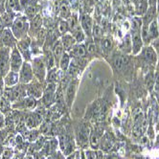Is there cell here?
I'll return each instance as SVG.
<instances>
[{"instance_id": "6da1fadb", "label": "cell", "mask_w": 159, "mask_h": 159, "mask_svg": "<svg viewBox=\"0 0 159 159\" xmlns=\"http://www.w3.org/2000/svg\"><path fill=\"white\" fill-rule=\"evenodd\" d=\"M11 30H12L17 40L27 37L29 36L30 20L24 15L21 14L16 17L12 27H11Z\"/></svg>"}, {"instance_id": "7a4b0ae2", "label": "cell", "mask_w": 159, "mask_h": 159, "mask_svg": "<svg viewBox=\"0 0 159 159\" xmlns=\"http://www.w3.org/2000/svg\"><path fill=\"white\" fill-rule=\"evenodd\" d=\"M31 64H32L35 79H37L39 82L42 84H46L45 79H46V74H47V67L44 62L43 57L39 56L34 58L31 61Z\"/></svg>"}, {"instance_id": "3957f363", "label": "cell", "mask_w": 159, "mask_h": 159, "mask_svg": "<svg viewBox=\"0 0 159 159\" xmlns=\"http://www.w3.org/2000/svg\"><path fill=\"white\" fill-rule=\"evenodd\" d=\"M57 88H58V84H46L44 87L42 97L40 98V104L46 109H49L55 105Z\"/></svg>"}, {"instance_id": "277c9868", "label": "cell", "mask_w": 159, "mask_h": 159, "mask_svg": "<svg viewBox=\"0 0 159 159\" xmlns=\"http://www.w3.org/2000/svg\"><path fill=\"white\" fill-rule=\"evenodd\" d=\"M38 105H39V100L27 96L13 103L12 108L16 110H22V111H30L35 109L38 107Z\"/></svg>"}, {"instance_id": "5b68a950", "label": "cell", "mask_w": 159, "mask_h": 159, "mask_svg": "<svg viewBox=\"0 0 159 159\" xmlns=\"http://www.w3.org/2000/svg\"><path fill=\"white\" fill-rule=\"evenodd\" d=\"M12 49L0 45V74L4 78L11 70L10 59Z\"/></svg>"}, {"instance_id": "8992f818", "label": "cell", "mask_w": 159, "mask_h": 159, "mask_svg": "<svg viewBox=\"0 0 159 159\" xmlns=\"http://www.w3.org/2000/svg\"><path fill=\"white\" fill-rule=\"evenodd\" d=\"M58 140H59V146H60L61 152L65 156L72 154V152L75 150V143L71 136L66 133H61L59 135Z\"/></svg>"}, {"instance_id": "52a82bcc", "label": "cell", "mask_w": 159, "mask_h": 159, "mask_svg": "<svg viewBox=\"0 0 159 159\" xmlns=\"http://www.w3.org/2000/svg\"><path fill=\"white\" fill-rule=\"evenodd\" d=\"M31 43H32V38L30 36H27L17 41L16 48L20 52L22 57H23L24 61L31 62L33 60V56L31 53Z\"/></svg>"}, {"instance_id": "ba28073f", "label": "cell", "mask_w": 159, "mask_h": 159, "mask_svg": "<svg viewBox=\"0 0 159 159\" xmlns=\"http://www.w3.org/2000/svg\"><path fill=\"white\" fill-rule=\"evenodd\" d=\"M45 85H46V84H42L39 82L37 79H34L30 84H27V95L37 100H40Z\"/></svg>"}, {"instance_id": "9c48e42d", "label": "cell", "mask_w": 159, "mask_h": 159, "mask_svg": "<svg viewBox=\"0 0 159 159\" xmlns=\"http://www.w3.org/2000/svg\"><path fill=\"white\" fill-rule=\"evenodd\" d=\"M18 76H19V84H28L35 79L31 62L29 61L23 62L18 72Z\"/></svg>"}, {"instance_id": "30bf717a", "label": "cell", "mask_w": 159, "mask_h": 159, "mask_svg": "<svg viewBox=\"0 0 159 159\" xmlns=\"http://www.w3.org/2000/svg\"><path fill=\"white\" fill-rule=\"evenodd\" d=\"M17 41L18 40L15 37L11 28H5V30L2 33V35L0 36V45L11 48V49L16 47Z\"/></svg>"}, {"instance_id": "8fae6325", "label": "cell", "mask_w": 159, "mask_h": 159, "mask_svg": "<svg viewBox=\"0 0 159 159\" xmlns=\"http://www.w3.org/2000/svg\"><path fill=\"white\" fill-rule=\"evenodd\" d=\"M23 62H24L23 57H22V55L20 54L18 49L16 47L13 48L12 51H11V59H10L11 71L18 73Z\"/></svg>"}, {"instance_id": "7c38bea8", "label": "cell", "mask_w": 159, "mask_h": 159, "mask_svg": "<svg viewBox=\"0 0 159 159\" xmlns=\"http://www.w3.org/2000/svg\"><path fill=\"white\" fill-rule=\"evenodd\" d=\"M58 147H59V140L55 138V137H48L45 141L42 149L39 151V152L44 155L45 157H48L49 155L53 154L58 151Z\"/></svg>"}, {"instance_id": "4fadbf2b", "label": "cell", "mask_w": 159, "mask_h": 159, "mask_svg": "<svg viewBox=\"0 0 159 159\" xmlns=\"http://www.w3.org/2000/svg\"><path fill=\"white\" fill-rule=\"evenodd\" d=\"M63 73V71L58 69V67H54L52 69H49L47 70L45 82H46V84H58L62 80Z\"/></svg>"}, {"instance_id": "5bb4252c", "label": "cell", "mask_w": 159, "mask_h": 159, "mask_svg": "<svg viewBox=\"0 0 159 159\" xmlns=\"http://www.w3.org/2000/svg\"><path fill=\"white\" fill-rule=\"evenodd\" d=\"M76 89H77V81H71L67 84L65 88V103L67 107H70L73 104V100L76 94Z\"/></svg>"}, {"instance_id": "9a60e30c", "label": "cell", "mask_w": 159, "mask_h": 159, "mask_svg": "<svg viewBox=\"0 0 159 159\" xmlns=\"http://www.w3.org/2000/svg\"><path fill=\"white\" fill-rule=\"evenodd\" d=\"M89 132H90L89 128L85 124H83L82 126L79 127V129L77 131V140L82 147H85L87 145L88 138H89Z\"/></svg>"}, {"instance_id": "2e32d148", "label": "cell", "mask_w": 159, "mask_h": 159, "mask_svg": "<svg viewBox=\"0 0 159 159\" xmlns=\"http://www.w3.org/2000/svg\"><path fill=\"white\" fill-rule=\"evenodd\" d=\"M42 26H43V18L41 15L39 14L30 20V30H29L30 35L29 36L36 37L37 34L42 29Z\"/></svg>"}, {"instance_id": "e0dca14e", "label": "cell", "mask_w": 159, "mask_h": 159, "mask_svg": "<svg viewBox=\"0 0 159 159\" xmlns=\"http://www.w3.org/2000/svg\"><path fill=\"white\" fill-rule=\"evenodd\" d=\"M131 43H132V50L131 53L133 55H137L141 52L143 47V39L141 38L140 32H133L131 36Z\"/></svg>"}, {"instance_id": "ac0fdd59", "label": "cell", "mask_w": 159, "mask_h": 159, "mask_svg": "<svg viewBox=\"0 0 159 159\" xmlns=\"http://www.w3.org/2000/svg\"><path fill=\"white\" fill-rule=\"evenodd\" d=\"M142 57L150 64L154 65L157 62V53L152 46H147L146 48H144V50L142 51Z\"/></svg>"}, {"instance_id": "d6986e66", "label": "cell", "mask_w": 159, "mask_h": 159, "mask_svg": "<svg viewBox=\"0 0 159 159\" xmlns=\"http://www.w3.org/2000/svg\"><path fill=\"white\" fill-rule=\"evenodd\" d=\"M5 11L10 13H15L17 15H21L22 12H23L19 0H6Z\"/></svg>"}, {"instance_id": "ffe728a7", "label": "cell", "mask_w": 159, "mask_h": 159, "mask_svg": "<svg viewBox=\"0 0 159 159\" xmlns=\"http://www.w3.org/2000/svg\"><path fill=\"white\" fill-rule=\"evenodd\" d=\"M3 81H4L6 87H12V86L16 85L17 84H19L18 73L10 70V72L3 78Z\"/></svg>"}, {"instance_id": "44dd1931", "label": "cell", "mask_w": 159, "mask_h": 159, "mask_svg": "<svg viewBox=\"0 0 159 159\" xmlns=\"http://www.w3.org/2000/svg\"><path fill=\"white\" fill-rule=\"evenodd\" d=\"M61 44L63 46V49L65 52H70L71 49L75 46L76 44V39L73 36L71 35H67V34H65V35H63L61 38Z\"/></svg>"}, {"instance_id": "7402d4cb", "label": "cell", "mask_w": 159, "mask_h": 159, "mask_svg": "<svg viewBox=\"0 0 159 159\" xmlns=\"http://www.w3.org/2000/svg\"><path fill=\"white\" fill-rule=\"evenodd\" d=\"M52 53L54 55V58H55V61H56V63H59L61 58V56L64 54V49H63V46H62V44H61V39H58L55 43L54 45L52 46Z\"/></svg>"}, {"instance_id": "603a6c76", "label": "cell", "mask_w": 159, "mask_h": 159, "mask_svg": "<svg viewBox=\"0 0 159 159\" xmlns=\"http://www.w3.org/2000/svg\"><path fill=\"white\" fill-rule=\"evenodd\" d=\"M157 16V7H149L147 10L144 17L142 18L143 25H150L151 22L156 18Z\"/></svg>"}, {"instance_id": "cb8c5ba5", "label": "cell", "mask_w": 159, "mask_h": 159, "mask_svg": "<svg viewBox=\"0 0 159 159\" xmlns=\"http://www.w3.org/2000/svg\"><path fill=\"white\" fill-rule=\"evenodd\" d=\"M41 10V8L36 3V1L32 3L30 6H28L23 12H24V16L29 19L31 20L32 18H34L35 16H37L38 15H39V11Z\"/></svg>"}, {"instance_id": "d4e9b609", "label": "cell", "mask_w": 159, "mask_h": 159, "mask_svg": "<svg viewBox=\"0 0 159 159\" xmlns=\"http://www.w3.org/2000/svg\"><path fill=\"white\" fill-rule=\"evenodd\" d=\"M81 25H82V29L84 30V32L86 34V35L90 36L92 33V19L89 16L87 15H84L81 17Z\"/></svg>"}, {"instance_id": "484cf974", "label": "cell", "mask_w": 159, "mask_h": 159, "mask_svg": "<svg viewBox=\"0 0 159 159\" xmlns=\"http://www.w3.org/2000/svg\"><path fill=\"white\" fill-rule=\"evenodd\" d=\"M21 135L23 136L25 141H27L29 143H33L41 135V132L39 129H27L23 134H21Z\"/></svg>"}, {"instance_id": "4316f807", "label": "cell", "mask_w": 159, "mask_h": 159, "mask_svg": "<svg viewBox=\"0 0 159 159\" xmlns=\"http://www.w3.org/2000/svg\"><path fill=\"white\" fill-rule=\"evenodd\" d=\"M19 16L17 14H15V13H10V12H5L2 13L1 15H0V16H1L2 20H3V23L5 25L6 28H11L14 23V21L16 19V17Z\"/></svg>"}, {"instance_id": "83f0119b", "label": "cell", "mask_w": 159, "mask_h": 159, "mask_svg": "<svg viewBox=\"0 0 159 159\" xmlns=\"http://www.w3.org/2000/svg\"><path fill=\"white\" fill-rule=\"evenodd\" d=\"M71 58H83L86 54V50L84 45H75L71 49L70 52H68Z\"/></svg>"}, {"instance_id": "f1b7e54d", "label": "cell", "mask_w": 159, "mask_h": 159, "mask_svg": "<svg viewBox=\"0 0 159 159\" xmlns=\"http://www.w3.org/2000/svg\"><path fill=\"white\" fill-rule=\"evenodd\" d=\"M71 62V57L69 56L67 52H64V54L61 56V58L59 61V66H60V69L63 72L67 71L68 67L70 65Z\"/></svg>"}, {"instance_id": "f546056e", "label": "cell", "mask_w": 159, "mask_h": 159, "mask_svg": "<svg viewBox=\"0 0 159 159\" xmlns=\"http://www.w3.org/2000/svg\"><path fill=\"white\" fill-rule=\"evenodd\" d=\"M149 34H150L151 41H152L153 39H155L159 37V27H158L156 18L154 20H152L151 22V24L149 25Z\"/></svg>"}, {"instance_id": "4dcf8cb0", "label": "cell", "mask_w": 159, "mask_h": 159, "mask_svg": "<svg viewBox=\"0 0 159 159\" xmlns=\"http://www.w3.org/2000/svg\"><path fill=\"white\" fill-rule=\"evenodd\" d=\"M12 103L7 100L4 96L0 97V111H1L3 114H7L8 112L12 110Z\"/></svg>"}, {"instance_id": "1f68e13d", "label": "cell", "mask_w": 159, "mask_h": 159, "mask_svg": "<svg viewBox=\"0 0 159 159\" xmlns=\"http://www.w3.org/2000/svg\"><path fill=\"white\" fill-rule=\"evenodd\" d=\"M148 1L147 0H141V1L135 5V11H136V15L137 16H144L148 10Z\"/></svg>"}, {"instance_id": "d6a6232c", "label": "cell", "mask_w": 159, "mask_h": 159, "mask_svg": "<svg viewBox=\"0 0 159 159\" xmlns=\"http://www.w3.org/2000/svg\"><path fill=\"white\" fill-rule=\"evenodd\" d=\"M120 48L122 49V51L126 52V53H130L132 50V43H131V38L129 35H128L125 39L123 40V42L120 45Z\"/></svg>"}, {"instance_id": "836d02e7", "label": "cell", "mask_w": 159, "mask_h": 159, "mask_svg": "<svg viewBox=\"0 0 159 159\" xmlns=\"http://www.w3.org/2000/svg\"><path fill=\"white\" fill-rule=\"evenodd\" d=\"M128 64V58L125 56H117L114 60V66L117 70H121Z\"/></svg>"}, {"instance_id": "e575fe53", "label": "cell", "mask_w": 159, "mask_h": 159, "mask_svg": "<svg viewBox=\"0 0 159 159\" xmlns=\"http://www.w3.org/2000/svg\"><path fill=\"white\" fill-rule=\"evenodd\" d=\"M90 147H91L94 151L98 150L100 147V138H99L97 130L92 131L91 135H90Z\"/></svg>"}, {"instance_id": "d590c367", "label": "cell", "mask_w": 159, "mask_h": 159, "mask_svg": "<svg viewBox=\"0 0 159 159\" xmlns=\"http://www.w3.org/2000/svg\"><path fill=\"white\" fill-rule=\"evenodd\" d=\"M60 15L64 19L70 16V9H69V4H68L65 0L62 1L60 5Z\"/></svg>"}, {"instance_id": "8d00e7d4", "label": "cell", "mask_w": 159, "mask_h": 159, "mask_svg": "<svg viewBox=\"0 0 159 159\" xmlns=\"http://www.w3.org/2000/svg\"><path fill=\"white\" fill-rule=\"evenodd\" d=\"M69 31H70V28H69V24H68V22L66 20H64V19L60 20L59 25H58V32L61 34V35L63 36Z\"/></svg>"}, {"instance_id": "74e56055", "label": "cell", "mask_w": 159, "mask_h": 159, "mask_svg": "<svg viewBox=\"0 0 159 159\" xmlns=\"http://www.w3.org/2000/svg\"><path fill=\"white\" fill-rule=\"evenodd\" d=\"M2 159H12L15 156V148L4 147L2 154L0 155Z\"/></svg>"}, {"instance_id": "f35d334b", "label": "cell", "mask_w": 159, "mask_h": 159, "mask_svg": "<svg viewBox=\"0 0 159 159\" xmlns=\"http://www.w3.org/2000/svg\"><path fill=\"white\" fill-rule=\"evenodd\" d=\"M145 83L146 85L149 89H152L154 86V83H155V75H153L152 73L148 74L145 78Z\"/></svg>"}, {"instance_id": "ab89813d", "label": "cell", "mask_w": 159, "mask_h": 159, "mask_svg": "<svg viewBox=\"0 0 159 159\" xmlns=\"http://www.w3.org/2000/svg\"><path fill=\"white\" fill-rule=\"evenodd\" d=\"M101 45H102V49L105 52H108L112 48V41L109 39H102Z\"/></svg>"}, {"instance_id": "60d3db41", "label": "cell", "mask_w": 159, "mask_h": 159, "mask_svg": "<svg viewBox=\"0 0 159 159\" xmlns=\"http://www.w3.org/2000/svg\"><path fill=\"white\" fill-rule=\"evenodd\" d=\"M74 34V38H75V39H76V41L77 42H82L83 40H84V33L83 32V30L80 28V29H78L76 32H74L73 33Z\"/></svg>"}, {"instance_id": "b9f144b4", "label": "cell", "mask_w": 159, "mask_h": 159, "mask_svg": "<svg viewBox=\"0 0 159 159\" xmlns=\"http://www.w3.org/2000/svg\"><path fill=\"white\" fill-rule=\"evenodd\" d=\"M46 159H66V158H65V155L61 152V151H57L53 154L46 157Z\"/></svg>"}, {"instance_id": "7bdbcfd3", "label": "cell", "mask_w": 159, "mask_h": 159, "mask_svg": "<svg viewBox=\"0 0 159 159\" xmlns=\"http://www.w3.org/2000/svg\"><path fill=\"white\" fill-rule=\"evenodd\" d=\"M9 132L5 129H0V145H3L6 138H7V136H8Z\"/></svg>"}, {"instance_id": "ee69618b", "label": "cell", "mask_w": 159, "mask_h": 159, "mask_svg": "<svg viewBox=\"0 0 159 159\" xmlns=\"http://www.w3.org/2000/svg\"><path fill=\"white\" fill-rule=\"evenodd\" d=\"M152 47L154 49V51L157 54H159V37L157 39H155L152 40Z\"/></svg>"}, {"instance_id": "f6af8a7d", "label": "cell", "mask_w": 159, "mask_h": 159, "mask_svg": "<svg viewBox=\"0 0 159 159\" xmlns=\"http://www.w3.org/2000/svg\"><path fill=\"white\" fill-rule=\"evenodd\" d=\"M5 125H6V117L5 114L0 111V129H5Z\"/></svg>"}, {"instance_id": "bcb514c9", "label": "cell", "mask_w": 159, "mask_h": 159, "mask_svg": "<svg viewBox=\"0 0 159 159\" xmlns=\"http://www.w3.org/2000/svg\"><path fill=\"white\" fill-rule=\"evenodd\" d=\"M92 30H93V35H94V37H96V38H99V37H101L102 36V30H101V28L99 27V26H93V28H92Z\"/></svg>"}, {"instance_id": "7dc6e473", "label": "cell", "mask_w": 159, "mask_h": 159, "mask_svg": "<svg viewBox=\"0 0 159 159\" xmlns=\"http://www.w3.org/2000/svg\"><path fill=\"white\" fill-rule=\"evenodd\" d=\"M95 51H96V45H95V43H89L88 45H87V52L89 53V54H93V53H95Z\"/></svg>"}, {"instance_id": "c3c4849f", "label": "cell", "mask_w": 159, "mask_h": 159, "mask_svg": "<svg viewBox=\"0 0 159 159\" xmlns=\"http://www.w3.org/2000/svg\"><path fill=\"white\" fill-rule=\"evenodd\" d=\"M5 84H4V81H3V78L0 79V97L3 96V93H4V89H5Z\"/></svg>"}, {"instance_id": "681fc988", "label": "cell", "mask_w": 159, "mask_h": 159, "mask_svg": "<svg viewBox=\"0 0 159 159\" xmlns=\"http://www.w3.org/2000/svg\"><path fill=\"white\" fill-rule=\"evenodd\" d=\"M32 156H33V159H46V157H45L44 155H42L39 152H35Z\"/></svg>"}, {"instance_id": "f907efd6", "label": "cell", "mask_w": 159, "mask_h": 159, "mask_svg": "<svg viewBox=\"0 0 159 159\" xmlns=\"http://www.w3.org/2000/svg\"><path fill=\"white\" fill-rule=\"evenodd\" d=\"M69 5L72 8H74V9L78 8V6H79V0H69Z\"/></svg>"}, {"instance_id": "816d5d0a", "label": "cell", "mask_w": 159, "mask_h": 159, "mask_svg": "<svg viewBox=\"0 0 159 159\" xmlns=\"http://www.w3.org/2000/svg\"><path fill=\"white\" fill-rule=\"evenodd\" d=\"M149 7H157V0H148Z\"/></svg>"}, {"instance_id": "f5cc1de1", "label": "cell", "mask_w": 159, "mask_h": 159, "mask_svg": "<svg viewBox=\"0 0 159 159\" xmlns=\"http://www.w3.org/2000/svg\"><path fill=\"white\" fill-rule=\"evenodd\" d=\"M5 25H4V23H3V20H2V18H1V16H0V36L2 35V33H3V31L5 30Z\"/></svg>"}, {"instance_id": "db71d44e", "label": "cell", "mask_w": 159, "mask_h": 159, "mask_svg": "<svg viewBox=\"0 0 159 159\" xmlns=\"http://www.w3.org/2000/svg\"><path fill=\"white\" fill-rule=\"evenodd\" d=\"M84 155L83 152H77L75 153V159H84Z\"/></svg>"}, {"instance_id": "11a10c76", "label": "cell", "mask_w": 159, "mask_h": 159, "mask_svg": "<svg viewBox=\"0 0 159 159\" xmlns=\"http://www.w3.org/2000/svg\"><path fill=\"white\" fill-rule=\"evenodd\" d=\"M96 159H105L103 152H100V151H97L96 152Z\"/></svg>"}, {"instance_id": "9f6ffc18", "label": "cell", "mask_w": 159, "mask_h": 159, "mask_svg": "<svg viewBox=\"0 0 159 159\" xmlns=\"http://www.w3.org/2000/svg\"><path fill=\"white\" fill-rule=\"evenodd\" d=\"M105 159H121V157H119L118 155H107L105 157Z\"/></svg>"}, {"instance_id": "6f0895ef", "label": "cell", "mask_w": 159, "mask_h": 159, "mask_svg": "<svg viewBox=\"0 0 159 159\" xmlns=\"http://www.w3.org/2000/svg\"><path fill=\"white\" fill-rule=\"evenodd\" d=\"M130 1H131V2H132V3L134 4V6H135L136 4H138V3H139V2L141 1V0H130Z\"/></svg>"}, {"instance_id": "680465c9", "label": "cell", "mask_w": 159, "mask_h": 159, "mask_svg": "<svg viewBox=\"0 0 159 159\" xmlns=\"http://www.w3.org/2000/svg\"><path fill=\"white\" fill-rule=\"evenodd\" d=\"M66 159H75V153L74 154H70V155H68V157Z\"/></svg>"}, {"instance_id": "91938a15", "label": "cell", "mask_w": 159, "mask_h": 159, "mask_svg": "<svg viewBox=\"0 0 159 159\" xmlns=\"http://www.w3.org/2000/svg\"><path fill=\"white\" fill-rule=\"evenodd\" d=\"M122 1L124 2V4H129V2H130V0H122Z\"/></svg>"}, {"instance_id": "94428289", "label": "cell", "mask_w": 159, "mask_h": 159, "mask_svg": "<svg viewBox=\"0 0 159 159\" xmlns=\"http://www.w3.org/2000/svg\"><path fill=\"white\" fill-rule=\"evenodd\" d=\"M23 159H33V156L32 155H26Z\"/></svg>"}, {"instance_id": "6125c7cd", "label": "cell", "mask_w": 159, "mask_h": 159, "mask_svg": "<svg viewBox=\"0 0 159 159\" xmlns=\"http://www.w3.org/2000/svg\"><path fill=\"white\" fill-rule=\"evenodd\" d=\"M157 19V23H158V27H159V14H158V18H156Z\"/></svg>"}, {"instance_id": "be15d7a7", "label": "cell", "mask_w": 159, "mask_h": 159, "mask_svg": "<svg viewBox=\"0 0 159 159\" xmlns=\"http://www.w3.org/2000/svg\"><path fill=\"white\" fill-rule=\"evenodd\" d=\"M12 159H19V158H17V157H16V156H14V157H13Z\"/></svg>"}, {"instance_id": "e7e4bbea", "label": "cell", "mask_w": 159, "mask_h": 159, "mask_svg": "<svg viewBox=\"0 0 159 159\" xmlns=\"http://www.w3.org/2000/svg\"><path fill=\"white\" fill-rule=\"evenodd\" d=\"M0 79H2V76H1V74H0Z\"/></svg>"}, {"instance_id": "03108f58", "label": "cell", "mask_w": 159, "mask_h": 159, "mask_svg": "<svg viewBox=\"0 0 159 159\" xmlns=\"http://www.w3.org/2000/svg\"><path fill=\"white\" fill-rule=\"evenodd\" d=\"M33 1H37V0H33Z\"/></svg>"}]
</instances>
